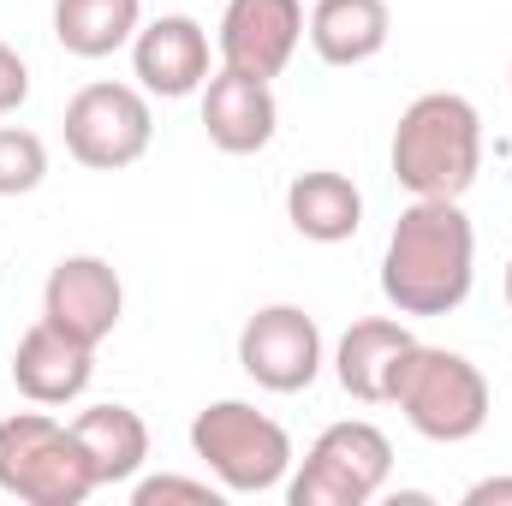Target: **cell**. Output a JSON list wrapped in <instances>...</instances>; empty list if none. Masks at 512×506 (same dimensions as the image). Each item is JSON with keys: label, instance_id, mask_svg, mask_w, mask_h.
<instances>
[{"label": "cell", "instance_id": "277c9868", "mask_svg": "<svg viewBox=\"0 0 512 506\" xmlns=\"http://www.w3.org/2000/svg\"><path fill=\"white\" fill-rule=\"evenodd\" d=\"M0 489L30 506H84L102 483L72 423H54L48 411H12L0 423Z\"/></svg>", "mask_w": 512, "mask_h": 506}, {"label": "cell", "instance_id": "8fae6325", "mask_svg": "<svg viewBox=\"0 0 512 506\" xmlns=\"http://www.w3.org/2000/svg\"><path fill=\"white\" fill-rule=\"evenodd\" d=\"M209 66H215L209 30L197 18H185V12H167V18H155V24H143L131 36V72H137V84L149 96L179 102V96L209 84Z\"/></svg>", "mask_w": 512, "mask_h": 506}, {"label": "cell", "instance_id": "5b68a950", "mask_svg": "<svg viewBox=\"0 0 512 506\" xmlns=\"http://www.w3.org/2000/svg\"><path fill=\"white\" fill-rule=\"evenodd\" d=\"M191 453L227 495H268L292 477V435L245 399H215L191 417Z\"/></svg>", "mask_w": 512, "mask_h": 506}, {"label": "cell", "instance_id": "30bf717a", "mask_svg": "<svg viewBox=\"0 0 512 506\" xmlns=\"http://www.w3.org/2000/svg\"><path fill=\"white\" fill-rule=\"evenodd\" d=\"M304 42V6L298 0H227L215 54L221 66L245 78H280Z\"/></svg>", "mask_w": 512, "mask_h": 506}, {"label": "cell", "instance_id": "e0dca14e", "mask_svg": "<svg viewBox=\"0 0 512 506\" xmlns=\"http://www.w3.org/2000/svg\"><path fill=\"white\" fill-rule=\"evenodd\" d=\"M72 435L84 441L102 489L131 483L143 471V459H149V423L131 405H90V411H78L72 417Z\"/></svg>", "mask_w": 512, "mask_h": 506}, {"label": "cell", "instance_id": "603a6c76", "mask_svg": "<svg viewBox=\"0 0 512 506\" xmlns=\"http://www.w3.org/2000/svg\"><path fill=\"white\" fill-rule=\"evenodd\" d=\"M507 304H512V262H507Z\"/></svg>", "mask_w": 512, "mask_h": 506}, {"label": "cell", "instance_id": "9c48e42d", "mask_svg": "<svg viewBox=\"0 0 512 506\" xmlns=\"http://www.w3.org/2000/svg\"><path fill=\"white\" fill-rule=\"evenodd\" d=\"M126 316V286L114 274V262L102 256H60L48 286H42V322H54L60 334L102 346Z\"/></svg>", "mask_w": 512, "mask_h": 506}, {"label": "cell", "instance_id": "d6986e66", "mask_svg": "<svg viewBox=\"0 0 512 506\" xmlns=\"http://www.w3.org/2000/svg\"><path fill=\"white\" fill-rule=\"evenodd\" d=\"M48 179V143L24 126H0V197H24Z\"/></svg>", "mask_w": 512, "mask_h": 506}, {"label": "cell", "instance_id": "ba28073f", "mask_svg": "<svg viewBox=\"0 0 512 506\" xmlns=\"http://www.w3.org/2000/svg\"><path fill=\"white\" fill-rule=\"evenodd\" d=\"M239 370L268 393H304L322 376V328L298 304H262L239 334Z\"/></svg>", "mask_w": 512, "mask_h": 506}, {"label": "cell", "instance_id": "8992f818", "mask_svg": "<svg viewBox=\"0 0 512 506\" xmlns=\"http://www.w3.org/2000/svg\"><path fill=\"white\" fill-rule=\"evenodd\" d=\"M393 477V441L376 423L346 417L328 423L316 435V447L304 453L298 477H286V501L292 506H370Z\"/></svg>", "mask_w": 512, "mask_h": 506}, {"label": "cell", "instance_id": "5bb4252c", "mask_svg": "<svg viewBox=\"0 0 512 506\" xmlns=\"http://www.w3.org/2000/svg\"><path fill=\"white\" fill-rule=\"evenodd\" d=\"M417 346V334L393 316H364L340 334V352H334V376L352 399L364 405H387L393 376H399V358Z\"/></svg>", "mask_w": 512, "mask_h": 506}, {"label": "cell", "instance_id": "ffe728a7", "mask_svg": "<svg viewBox=\"0 0 512 506\" xmlns=\"http://www.w3.org/2000/svg\"><path fill=\"white\" fill-rule=\"evenodd\" d=\"M221 483H197V477H143L131 489L137 506H161V501H191V506H221Z\"/></svg>", "mask_w": 512, "mask_h": 506}, {"label": "cell", "instance_id": "7a4b0ae2", "mask_svg": "<svg viewBox=\"0 0 512 506\" xmlns=\"http://www.w3.org/2000/svg\"><path fill=\"white\" fill-rule=\"evenodd\" d=\"M387 161L411 197H465L483 173V114L453 90H429L399 114Z\"/></svg>", "mask_w": 512, "mask_h": 506}, {"label": "cell", "instance_id": "3957f363", "mask_svg": "<svg viewBox=\"0 0 512 506\" xmlns=\"http://www.w3.org/2000/svg\"><path fill=\"white\" fill-rule=\"evenodd\" d=\"M387 405L405 411V423L423 435V441H441V447H459L471 435H483L489 423V381L471 358L447 352V346H411L399 358V376Z\"/></svg>", "mask_w": 512, "mask_h": 506}, {"label": "cell", "instance_id": "2e32d148", "mask_svg": "<svg viewBox=\"0 0 512 506\" xmlns=\"http://www.w3.org/2000/svg\"><path fill=\"white\" fill-rule=\"evenodd\" d=\"M304 30H310V48L328 66H364L387 48L393 12H387V0H316Z\"/></svg>", "mask_w": 512, "mask_h": 506}, {"label": "cell", "instance_id": "7402d4cb", "mask_svg": "<svg viewBox=\"0 0 512 506\" xmlns=\"http://www.w3.org/2000/svg\"><path fill=\"white\" fill-rule=\"evenodd\" d=\"M501 506V501H512V477H483V483H471L465 489V506Z\"/></svg>", "mask_w": 512, "mask_h": 506}, {"label": "cell", "instance_id": "9a60e30c", "mask_svg": "<svg viewBox=\"0 0 512 506\" xmlns=\"http://www.w3.org/2000/svg\"><path fill=\"white\" fill-rule=\"evenodd\" d=\"M286 221L310 239V245H346L358 227H364V191L334 173V167H316V173H298L286 185Z\"/></svg>", "mask_w": 512, "mask_h": 506}, {"label": "cell", "instance_id": "ac0fdd59", "mask_svg": "<svg viewBox=\"0 0 512 506\" xmlns=\"http://www.w3.org/2000/svg\"><path fill=\"white\" fill-rule=\"evenodd\" d=\"M143 30V0H54V42L78 60H108Z\"/></svg>", "mask_w": 512, "mask_h": 506}, {"label": "cell", "instance_id": "6da1fadb", "mask_svg": "<svg viewBox=\"0 0 512 506\" xmlns=\"http://www.w3.org/2000/svg\"><path fill=\"white\" fill-rule=\"evenodd\" d=\"M477 280V227L459 197H417L382 256V292L399 316H453Z\"/></svg>", "mask_w": 512, "mask_h": 506}, {"label": "cell", "instance_id": "52a82bcc", "mask_svg": "<svg viewBox=\"0 0 512 506\" xmlns=\"http://www.w3.org/2000/svg\"><path fill=\"white\" fill-rule=\"evenodd\" d=\"M149 137H155L149 96L131 84H84L66 102V149H72V161H84L96 173H120L131 161H143Z\"/></svg>", "mask_w": 512, "mask_h": 506}, {"label": "cell", "instance_id": "44dd1931", "mask_svg": "<svg viewBox=\"0 0 512 506\" xmlns=\"http://www.w3.org/2000/svg\"><path fill=\"white\" fill-rule=\"evenodd\" d=\"M24 96H30V66L18 60V48H6V42H0V120H6V114H18V108H24Z\"/></svg>", "mask_w": 512, "mask_h": 506}, {"label": "cell", "instance_id": "4fadbf2b", "mask_svg": "<svg viewBox=\"0 0 512 506\" xmlns=\"http://www.w3.org/2000/svg\"><path fill=\"white\" fill-rule=\"evenodd\" d=\"M96 376V346L60 334L54 322L24 328L18 352H12V381L30 405H72Z\"/></svg>", "mask_w": 512, "mask_h": 506}, {"label": "cell", "instance_id": "7c38bea8", "mask_svg": "<svg viewBox=\"0 0 512 506\" xmlns=\"http://www.w3.org/2000/svg\"><path fill=\"white\" fill-rule=\"evenodd\" d=\"M274 126H280V108H274V90L268 78H245L233 66L209 72L203 84V131L221 155H256L274 143Z\"/></svg>", "mask_w": 512, "mask_h": 506}]
</instances>
